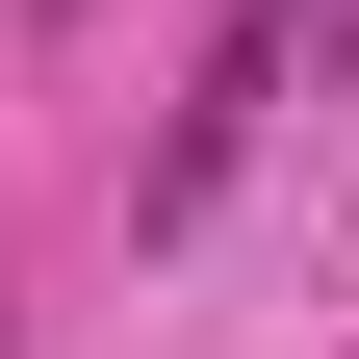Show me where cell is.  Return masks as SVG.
<instances>
[{
    "label": "cell",
    "instance_id": "cell-1",
    "mask_svg": "<svg viewBox=\"0 0 359 359\" xmlns=\"http://www.w3.org/2000/svg\"><path fill=\"white\" fill-rule=\"evenodd\" d=\"M257 26H283V52H308V77H359V0H257Z\"/></svg>",
    "mask_w": 359,
    "mask_h": 359
},
{
    "label": "cell",
    "instance_id": "cell-2",
    "mask_svg": "<svg viewBox=\"0 0 359 359\" xmlns=\"http://www.w3.org/2000/svg\"><path fill=\"white\" fill-rule=\"evenodd\" d=\"M26 26H77V0H26Z\"/></svg>",
    "mask_w": 359,
    "mask_h": 359
}]
</instances>
